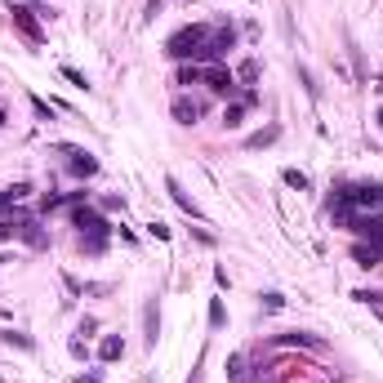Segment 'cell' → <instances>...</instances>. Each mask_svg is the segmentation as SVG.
I'll return each instance as SVG.
<instances>
[{"mask_svg":"<svg viewBox=\"0 0 383 383\" xmlns=\"http://www.w3.org/2000/svg\"><path fill=\"white\" fill-rule=\"evenodd\" d=\"M223 321H228V312H223V303H210V325H223Z\"/></svg>","mask_w":383,"mask_h":383,"instance_id":"d6986e66","label":"cell"},{"mask_svg":"<svg viewBox=\"0 0 383 383\" xmlns=\"http://www.w3.org/2000/svg\"><path fill=\"white\" fill-rule=\"evenodd\" d=\"M18 237H23L27 246H36V250L45 246V232H40V223H31V219H27V223H18Z\"/></svg>","mask_w":383,"mask_h":383,"instance_id":"8fae6325","label":"cell"},{"mask_svg":"<svg viewBox=\"0 0 383 383\" xmlns=\"http://www.w3.org/2000/svg\"><path fill=\"white\" fill-rule=\"evenodd\" d=\"M210 36V27H183V31H178V36H169V45H165V54L169 58H192V54H196V49H201V40H205Z\"/></svg>","mask_w":383,"mask_h":383,"instance_id":"6da1fadb","label":"cell"},{"mask_svg":"<svg viewBox=\"0 0 383 383\" xmlns=\"http://www.w3.org/2000/svg\"><path fill=\"white\" fill-rule=\"evenodd\" d=\"M9 18H14V27L23 31V36L31 40V45H40V40H45V31H40V23H36V9L14 5V9H9Z\"/></svg>","mask_w":383,"mask_h":383,"instance_id":"3957f363","label":"cell"},{"mask_svg":"<svg viewBox=\"0 0 383 383\" xmlns=\"http://www.w3.org/2000/svg\"><path fill=\"white\" fill-rule=\"evenodd\" d=\"M254 103H259V94H254V90L241 94V103H232V108L223 112V125H228V130H237V125L246 121V108H254Z\"/></svg>","mask_w":383,"mask_h":383,"instance_id":"8992f818","label":"cell"},{"mask_svg":"<svg viewBox=\"0 0 383 383\" xmlns=\"http://www.w3.org/2000/svg\"><path fill=\"white\" fill-rule=\"evenodd\" d=\"M352 299H357V303H370V307H379V294H375V290H357Z\"/></svg>","mask_w":383,"mask_h":383,"instance_id":"603a6c76","label":"cell"},{"mask_svg":"<svg viewBox=\"0 0 383 383\" xmlns=\"http://www.w3.org/2000/svg\"><path fill=\"white\" fill-rule=\"evenodd\" d=\"M121 357H125V343H121L116 334H108V339L99 343V361H103V366H112V361H121Z\"/></svg>","mask_w":383,"mask_h":383,"instance_id":"9c48e42d","label":"cell"},{"mask_svg":"<svg viewBox=\"0 0 383 383\" xmlns=\"http://www.w3.org/2000/svg\"><path fill=\"white\" fill-rule=\"evenodd\" d=\"M143 330H147V348H156V334H161V316H156V303H147L143 307Z\"/></svg>","mask_w":383,"mask_h":383,"instance_id":"30bf717a","label":"cell"},{"mask_svg":"<svg viewBox=\"0 0 383 383\" xmlns=\"http://www.w3.org/2000/svg\"><path fill=\"white\" fill-rule=\"evenodd\" d=\"M201 71H205V67H196V62H192V67H178V85H196Z\"/></svg>","mask_w":383,"mask_h":383,"instance_id":"2e32d148","label":"cell"},{"mask_svg":"<svg viewBox=\"0 0 383 383\" xmlns=\"http://www.w3.org/2000/svg\"><path fill=\"white\" fill-rule=\"evenodd\" d=\"M62 76H67L71 85H76V90H90V80H85V71H76V67H67V62H62Z\"/></svg>","mask_w":383,"mask_h":383,"instance_id":"e0dca14e","label":"cell"},{"mask_svg":"<svg viewBox=\"0 0 383 383\" xmlns=\"http://www.w3.org/2000/svg\"><path fill=\"white\" fill-rule=\"evenodd\" d=\"M76 383H103V370H90V375H80Z\"/></svg>","mask_w":383,"mask_h":383,"instance_id":"cb8c5ba5","label":"cell"},{"mask_svg":"<svg viewBox=\"0 0 383 383\" xmlns=\"http://www.w3.org/2000/svg\"><path fill=\"white\" fill-rule=\"evenodd\" d=\"M237 76H241V80H259V62H241Z\"/></svg>","mask_w":383,"mask_h":383,"instance_id":"ffe728a7","label":"cell"},{"mask_svg":"<svg viewBox=\"0 0 383 383\" xmlns=\"http://www.w3.org/2000/svg\"><path fill=\"white\" fill-rule=\"evenodd\" d=\"M0 339H5L9 348H31V339H27V334H18V330H5V334H0Z\"/></svg>","mask_w":383,"mask_h":383,"instance_id":"ac0fdd59","label":"cell"},{"mask_svg":"<svg viewBox=\"0 0 383 383\" xmlns=\"http://www.w3.org/2000/svg\"><path fill=\"white\" fill-rule=\"evenodd\" d=\"M147 232H152V237H156V241H169V228H165V223H161V219H156V223H147Z\"/></svg>","mask_w":383,"mask_h":383,"instance_id":"44dd1931","label":"cell"},{"mask_svg":"<svg viewBox=\"0 0 383 383\" xmlns=\"http://www.w3.org/2000/svg\"><path fill=\"white\" fill-rule=\"evenodd\" d=\"M379 121H383V116H379Z\"/></svg>","mask_w":383,"mask_h":383,"instance_id":"484cf974","label":"cell"},{"mask_svg":"<svg viewBox=\"0 0 383 383\" xmlns=\"http://www.w3.org/2000/svg\"><path fill=\"white\" fill-rule=\"evenodd\" d=\"M31 112H36V121H54V108L45 99H36V94H31Z\"/></svg>","mask_w":383,"mask_h":383,"instance_id":"9a60e30c","label":"cell"},{"mask_svg":"<svg viewBox=\"0 0 383 383\" xmlns=\"http://www.w3.org/2000/svg\"><path fill=\"white\" fill-rule=\"evenodd\" d=\"M67 152H71V174L76 178H90L94 169H99V161H94L90 152H76V147H67Z\"/></svg>","mask_w":383,"mask_h":383,"instance_id":"ba28073f","label":"cell"},{"mask_svg":"<svg viewBox=\"0 0 383 383\" xmlns=\"http://www.w3.org/2000/svg\"><path fill=\"white\" fill-rule=\"evenodd\" d=\"M201 80H205L214 94H228V99H232V90H237V76H232L228 67H219V62H210V67L201 71Z\"/></svg>","mask_w":383,"mask_h":383,"instance_id":"277c9868","label":"cell"},{"mask_svg":"<svg viewBox=\"0 0 383 383\" xmlns=\"http://www.w3.org/2000/svg\"><path fill=\"white\" fill-rule=\"evenodd\" d=\"M276 134H281V130H276V125H268V130L250 134V138H246V147H250V152H259V147H268V143H276Z\"/></svg>","mask_w":383,"mask_h":383,"instance_id":"7c38bea8","label":"cell"},{"mask_svg":"<svg viewBox=\"0 0 383 383\" xmlns=\"http://www.w3.org/2000/svg\"><path fill=\"white\" fill-rule=\"evenodd\" d=\"M196 116H201V103L187 99V94H178V99H174V121L178 125H196Z\"/></svg>","mask_w":383,"mask_h":383,"instance_id":"52a82bcc","label":"cell"},{"mask_svg":"<svg viewBox=\"0 0 383 383\" xmlns=\"http://www.w3.org/2000/svg\"><path fill=\"white\" fill-rule=\"evenodd\" d=\"M352 259L361 263V268H375V263L383 259V254H379L375 246H352Z\"/></svg>","mask_w":383,"mask_h":383,"instance_id":"4fadbf2b","label":"cell"},{"mask_svg":"<svg viewBox=\"0 0 383 383\" xmlns=\"http://www.w3.org/2000/svg\"><path fill=\"white\" fill-rule=\"evenodd\" d=\"M281 178H285V187L307 192V174H303V169H281Z\"/></svg>","mask_w":383,"mask_h":383,"instance_id":"5bb4252c","label":"cell"},{"mask_svg":"<svg viewBox=\"0 0 383 383\" xmlns=\"http://www.w3.org/2000/svg\"><path fill=\"white\" fill-rule=\"evenodd\" d=\"M71 228H80V237H99V241H108V219L99 214V210H90V205H76L71 210Z\"/></svg>","mask_w":383,"mask_h":383,"instance_id":"7a4b0ae2","label":"cell"},{"mask_svg":"<svg viewBox=\"0 0 383 383\" xmlns=\"http://www.w3.org/2000/svg\"><path fill=\"white\" fill-rule=\"evenodd\" d=\"M263 307H268V312H281L285 299H281V294H263Z\"/></svg>","mask_w":383,"mask_h":383,"instance_id":"7402d4cb","label":"cell"},{"mask_svg":"<svg viewBox=\"0 0 383 383\" xmlns=\"http://www.w3.org/2000/svg\"><path fill=\"white\" fill-rule=\"evenodd\" d=\"M0 125H5V112H0Z\"/></svg>","mask_w":383,"mask_h":383,"instance_id":"d4e9b609","label":"cell"},{"mask_svg":"<svg viewBox=\"0 0 383 383\" xmlns=\"http://www.w3.org/2000/svg\"><path fill=\"white\" fill-rule=\"evenodd\" d=\"M165 192H169V201H174V205H178V210H183V214H192V219H205V214H201V205H196V201H192V196H187V192H183V183H178V178H174V174H169V178H165Z\"/></svg>","mask_w":383,"mask_h":383,"instance_id":"5b68a950","label":"cell"}]
</instances>
